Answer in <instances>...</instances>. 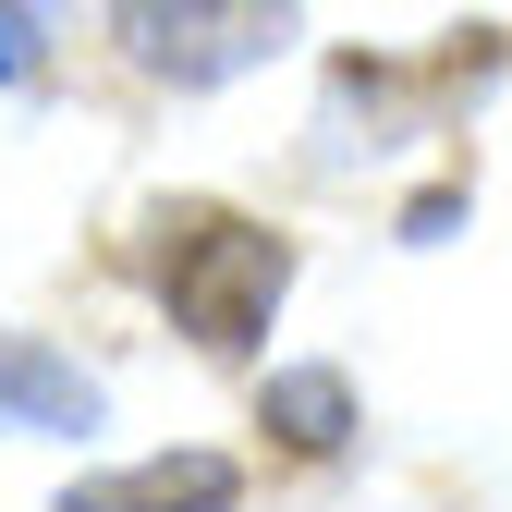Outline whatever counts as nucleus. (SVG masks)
I'll return each instance as SVG.
<instances>
[{
    "mask_svg": "<svg viewBox=\"0 0 512 512\" xmlns=\"http://www.w3.org/2000/svg\"><path fill=\"white\" fill-rule=\"evenodd\" d=\"M147 281H159V305H171L208 354H256L269 317H281V293H293V244L256 232L244 208L171 196V208L147 220Z\"/></svg>",
    "mask_w": 512,
    "mask_h": 512,
    "instance_id": "nucleus-1",
    "label": "nucleus"
},
{
    "mask_svg": "<svg viewBox=\"0 0 512 512\" xmlns=\"http://www.w3.org/2000/svg\"><path fill=\"white\" fill-rule=\"evenodd\" d=\"M110 25H122V49H135L147 74H171V86L256 74V61L293 37V13H256V0H135V13H110Z\"/></svg>",
    "mask_w": 512,
    "mask_h": 512,
    "instance_id": "nucleus-2",
    "label": "nucleus"
},
{
    "mask_svg": "<svg viewBox=\"0 0 512 512\" xmlns=\"http://www.w3.org/2000/svg\"><path fill=\"white\" fill-rule=\"evenodd\" d=\"M244 500V464L232 452H147L122 476H86L61 512H232Z\"/></svg>",
    "mask_w": 512,
    "mask_h": 512,
    "instance_id": "nucleus-3",
    "label": "nucleus"
},
{
    "mask_svg": "<svg viewBox=\"0 0 512 512\" xmlns=\"http://www.w3.org/2000/svg\"><path fill=\"white\" fill-rule=\"evenodd\" d=\"M0 415H13V427H49V439H86L98 427V378L74 354L25 342V330H0Z\"/></svg>",
    "mask_w": 512,
    "mask_h": 512,
    "instance_id": "nucleus-4",
    "label": "nucleus"
},
{
    "mask_svg": "<svg viewBox=\"0 0 512 512\" xmlns=\"http://www.w3.org/2000/svg\"><path fill=\"white\" fill-rule=\"evenodd\" d=\"M269 427L293 439V452H342L354 439V378L342 366H281L269 378Z\"/></svg>",
    "mask_w": 512,
    "mask_h": 512,
    "instance_id": "nucleus-5",
    "label": "nucleus"
},
{
    "mask_svg": "<svg viewBox=\"0 0 512 512\" xmlns=\"http://www.w3.org/2000/svg\"><path fill=\"white\" fill-rule=\"evenodd\" d=\"M25 49H37V13H0V74H25Z\"/></svg>",
    "mask_w": 512,
    "mask_h": 512,
    "instance_id": "nucleus-6",
    "label": "nucleus"
}]
</instances>
